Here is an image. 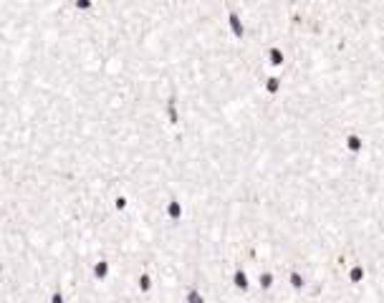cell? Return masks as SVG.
<instances>
[{"mask_svg":"<svg viewBox=\"0 0 384 303\" xmlns=\"http://www.w3.org/2000/svg\"><path fill=\"white\" fill-rule=\"evenodd\" d=\"M364 275H367V273H364V266H361L359 260H352V263H349V268L344 271V278H346V283H349V286H359V283H364Z\"/></svg>","mask_w":384,"mask_h":303,"instance_id":"7a4b0ae2","label":"cell"},{"mask_svg":"<svg viewBox=\"0 0 384 303\" xmlns=\"http://www.w3.org/2000/svg\"><path fill=\"white\" fill-rule=\"evenodd\" d=\"M364 147H367V142H364V137H361L356 129L346 131V134L341 137V149L346 152V154H352V157H359V154L364 152Z\"/></svg>","mask_w":384,"mask_h":303,"instance_id":"6da1fadb","label":"cell"}]
</instances>
